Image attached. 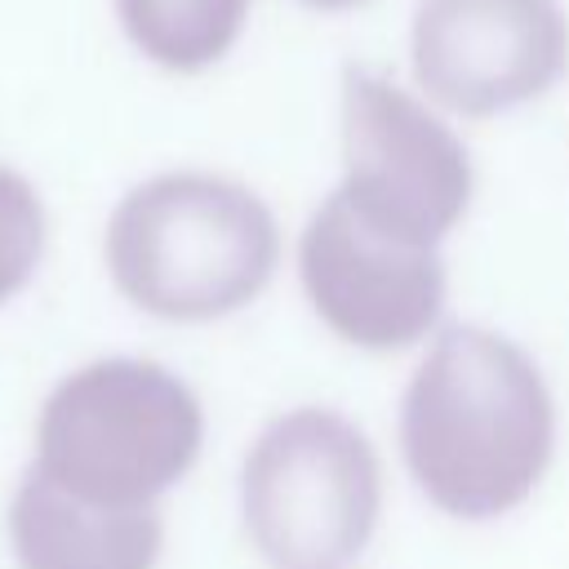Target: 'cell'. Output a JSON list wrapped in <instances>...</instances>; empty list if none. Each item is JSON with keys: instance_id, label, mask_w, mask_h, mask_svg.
<instances>
[{"instance_id": "obj_1", "label": "cell", "mask_w": 569, "mask_h": 569, "mask_svg": "<svg viewBox=\"0 0 569 569\" xmlns=\"http://www.w3.org/2000/svg\"><path fill=\"white\" fill-rule=\"evenodd\" d=\"M556 409L538 365L507 338L449 325L400 405V449L431 507L493 520L542 480Z\"/></svg>"}, {"instance_id": "obj_2", "label": "cell", "mask_w": 569, "mask_h": 569, "mask_svg": "<svg viewBox=\"0 0 569 569\" xmlns=\"http://www.w3.org/2000/svg\"><path fill=\"white\" fill-rule=\"evenodd\" d=\"M280 262L271 209L218 173H160L138 182L107 222L116 289L147 316L204 325L249 307Z\"/></svg>"}, {"instance_id": "obj_3", "label": "cell", "mask_w": 569, "mask_h": 569, "mask_svg": "<svg viewBox=\"0 0 569 569\" xmlns=\"http://www.w3.org/2000/svg\"><path fill=\"white\" fill-rule=\"evenodd\" d=\"M204 445L200 400L151 360H93L67 373L36 422V467L107 507H151Z\"/></svg>"}, {"instance_id": "obj_4", "label": "cell", "mask_w": 569, "mask_h": 569, "mask_svg": "<svg viewBox=\"0 0 569 569\" xmlns=\"http://www.w3.org/2000/svg\"><path fill=\"white\" fill-rule=\"evenodd\" d=\"M240 507L271 569H342L373 538L382 467L342 413L293 409L253 440Z\"/></svg>"}, {"instance_id": "obj_5", "label": "cell", "mask_w": 569, "mask_h": 569, "mask_svg": "<svg viewBox=\"0 0 569 569\" xmlns=\"http://www.w3.org/2000/svg\"><path fill=\"white\" fill-rule=\"evenodd\" d=\"M342 151L338 196L378 231L409 244H440L471 204V156L462 138L413 93L373 76H342Z\"/></svg>"}, {"instance_id": "obj_6", "label": "cell", "mask_w": 569, "mask_h": 569, "mask_svg": "<svg viewBox=\"0 0 569 569\" xmlns=\"http://www.w3.org/2000/svg\"><path fill=\"white\" fill-rule=\"evenodd\" d=\"M569 71L560 0H418L413 76L431 102L485 120L542 98Z\"/></svg>"}, {"instance_id": "obj_7", "label": "cell", "mask_w": 569, "mask_h": 569, "mask_svg": "<svg viewBox=\"0 0 569 569\" xmlns=\"http://www.w3.org/2000/svg\"><path fill=\"white\" fill-rule=\"evenodd\" d=\"M298 276L316 316L365 351L413 347L445 307L436 244H409L369 227L338 191L298 240Z\"/></svg>"}, {"instance_id": "obj_8", "label": "cell", "mask_w": 569, "mask_h": 569, "mask_svg": "<svg viewBox=\"0 0 569 569\" xmlns=\"http://www.w3.org/2000/svg\"><path fill=\"white\" fill-rule=\"evenodd\" d=\"M22 569H156L160 516L151 507H107L53 485L31 467L9 507Z\"/></svg>"}, {"instance_id": "obj_9", "label": "cell", "mask_w": 569, "mask_h": 569, "mask_svg": "<svg viewBox=\"0 0 569 569\" xmlns=\"http://www.w3.org/2000/svg\"><path fill=\"white\" fill-rule=\"evenodd\" d=\"M253 0H116L129 44L164 71H204L231 53Z\"/></svg>"}, {"instance_id": "obj_10", "label": "cell", "mask_w": 569, "mask_h": 569, "mask_svg": "<svg viewBox=\"0 0 569 569\" xmlns=\"http://www.w3.org/2000/svg\"><path fill=\"white\" fill-rule=\"evenodd\" d=\"M44 253V204L36 187L0 164V302L13 298Z\"/></svg>"}, {"instance_id": "obj_11", "label": "cell", "mask_w": 569, "mask_h": 569, "mask_svg": "<svg viewBox=\"0 0 569 569\" xmlns=\"http://www.w3.org/2000/svg\"><path fill=\"white\" fill-rule=\"evenodd\" d=\"M298 4L320 9V13H338V9H356V4H365V0H298Z\"/></svg>"}]
</instances>
